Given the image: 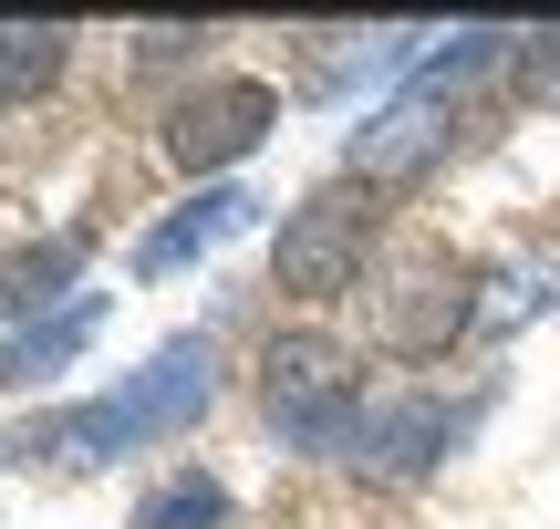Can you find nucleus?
<instances>
[{"label": "nucleus", "instance_id": "nucleus-1", "mask_svg": "<svg viewBox=\"0 0 560 529\" xmlns=\"http://www.w3.org/2000/svg\"><path fill=\"white\" fill-rule=\"evenodd\" d=\"M219 395V343L208 332H177L145 374H125V395H94V405H62L42 426L11 436V457H52V468H94V457H125L145 436H177L187 415H208Z\"/></svg>", "mask_w": 560, "mask_h": 529}, {"label": "nucleus", "instance_id": "nucleus-2", "mask_svg": "<svg viewBox=\"0 0 560 529\" xmlns=\"http://www.w3.org/2000/svg\"><path fill=\"white\" fill-rule=\"evenodd\" d=\"M509 52H520V32H457L446 52H425L416 94H395L384 115L353 125V177H363V187H405V177H425V166H436V145H446V125H457V83L499 73Z\"/></svg>", "mask_w": 560, "mask_h": 529}, {"label": "nucleus", "instance_id": "nucleus-3", "mask_svg": "<svg viewBox=\"0 0 560 529\" xmlns=\"http://www.w3.org/2000/svg\"><path fill=\"white\" fill-rule=\"evenodd\" d=\"M260 415L291 436V447L342 457L353 426L374 415V405H363V353L332 343V332H270V353H260Z\"/></svg>", "mask_w": 560, "mask_h": 529}, {"label": "nucleus", "instance_id": "nucleus-4", "mask_svg": "<svg viewBox=\"0 0 560 529\" xmlns=\"http://www.w3.org/2000/svg\"><path fill=\"white\" fill-rule=\"evenodd\" d=\"M478 291H488V270L467 260V249H436V239L395 249V260H384V281H374V332H384V353L436 364L446 343H467V332H478V311H488Z\"/></svg>", "mask_w": 560, "mask_h": 529}, {"label": "nucleus", "instance_id": "nucleus-5", "mask_svg": "<svg viewBox=\"0 0 560 529\" xmlns=\"http://www.w3.org/2000/svg\"><path fill=\"white\" fill-rule=\"evenodd\" d=\"M374 187L342 177V187H312V198L280 219V249H270V281L291 291V302H342V291L363 281V260H374Z\"/></svg>", "mask_w": 560, "mask_h": 529}, {"label": "nucleus", "instance_id": "nucleus-6", "mask_svg": "<svg viewBox=\"0 0 560 529\" xmlns=\"http://www.w3.org/2000/svg\"><path fill=\"white\" fill-rule=\"evenodd\" d=\"M270 125H280V94L260 73H208L198 94L166 104V156H177L187 177H208V166H240Z\"/></svg>", "mask_w": 560, "mask_h": 529}, {"label": "nucleus", "instance_id": "nucleus-7", "mask_svg": "<svg viewBox=\"0 0 560 529\" xmlns=\"http://www.w3.org/2000/svg\"><path fill=\"white\" fill-rule=\"evenodd\" d=\"M488 415V395H467V405H436V395H405V405H374L353 426V447H342V468H374V478H425L446 447H457L467 426Z\"/></svg>", "mask_w": 560, "mask_h": 529}, {"label": "nucleus", "instance_id": "nucleus-8", "mask_svg": "<svg viewBox=\"0 0 560 529\" xmlns=\"http://www.w3.org/2000/svg\"><path fill=\"white\" fill-rule=\"evenodd\" d=\"M249 208H260V198H249V187H208L198 208H177V219H166L156 239L136 249V270H145V281H166V270H177V260H198V249L240 239V228H249Z\"/></svg>", "mask_w": 560, "mask_h": 529}, {"label": "nucleus", "instance_id": "nucleus-9", "mask_svg": "<svg viewBox=\"0 0 560 529\" xmlns=\"http://www.w3.org/2000/svg\"><path fill=\"white\" fill-rule=\"evenodd\" d=\"M83 249H94L83 228H52V239H32V249H0V322H32V311L83 270Z\"/></svg>", "mask_w": 560, "mask_h": 529}, {"label": "nucleus", "instance_id": "nucleus-10", "mask_svg": "<svg viewBox=\"0 0 560 529\" xmlns=\"http://www.w3.org/2000/svg\"><path fill=\"white\" fill-rule=\"evenodd\" d=\"M94 322H104V302H62L52 322H21L11 343H0V385H42V374H62L83 343H94Z\"/></svg>", "mask_w": 560, "mask_h": 529}, {"label": "nucleus", "instance_id": "nucleus-11", "mask_svg": "<svg viewBox=\"0 0 560 529\" xmlns=\"http://www.w3.org/2000/svg\"><path fill=\"white\" fill-rule=\"evenodd\" d=\"M62 62H73V32H62V21H0V115L52 94Z\"/></svg>", "mask_w": 560, "mask_h": 529}, {"label": "nucleus", "instance_id": "nucleus-12", "mask_svg": "<svg viewBox=\"0 0 560 529\" xmlns=\"http://www.w3.org/2000/svg\"><path fill=\"white\" fill-rule=\"evenodd\" d=\"M136 529H229V489H219V478H198V468H177L166 489H145Z\"/></svg>", "mask_w": 560, "mask_h": 529}, {"label": "nucleus", "instance_id": "nucleus-13", "mask_svg": "<svg viewBox=\"0 0 560 529\" xmlns=\"http://www.w3.org/2000/svg\"><path fill=\"white\" fill-rule=\"evenodd\" d=\"M509 73H520V94H529V104H560V32H520Z\"/></svg>", "mask_w": 560, "mask_h": 529}, {"label": "nucleus", "instance_id": "nucleus-14", "mask_svg": "<svg viewBox=\"0 0 560 529\" xmlns=\"http://www.w3.org/2000/svg\"><path fill=\"white\" fill-rule=\"evenodd\" d=\"M198 42H208V32H187V21H156V32H136V52H145V62H177V52H198Z\"/></svg>", "mask_w": 560, "mask_h": 529}]
</instances>
